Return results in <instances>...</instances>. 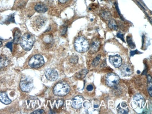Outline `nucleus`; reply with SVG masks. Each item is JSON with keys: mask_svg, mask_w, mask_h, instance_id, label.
I'll use <instances>...</instances> for the list:
<instances>
[{"mask_svg": "<svg viewBox=\"0 0 152 114\" xmlns=\"http://www.w3.org/2000/svg\"><path fill=\"white\" fill-rule=\"evenodd\" d=\"M70 91L69 84L65 81H60L56 84L53 89V93L57 96H65Z\"/></svg>", "mask_w": 152, "mask_h": 114, "instance_id": "1", "label": "nucleus"}, {"mask_svg": "<svg viewBox=\"0 0 152 114\" xmlns=\"http://www.w3.org/2000/svg\"><path fill=\"white\" fill-rule=\"evenodd\" d=\"M34 41L35 39L34 36L30 33H27L21 37L20 39V45L24 50H29L31 49Z\"/></svg>", "mask_w": 152, "mask_h": 114, "instance_id": "2", "label": "nucleus"}, {"mask_svg": "<svg viewBox=\"0 0 152 114\" xmlns=\"http://www.w3.org/2000/svg\"><path fill=\"white\" fill-rule=\"evenodd\" d=\"M74 48L78 52L84 53L88 49L89 43L86 38L78 37L75 40Z\"/></svg>", "mask_w": 152, "mask_h": 114, "instance_id": "3", "label": "nucleus"}, {"mask_svg": "<svg viewBox=\"0 0 152 114\" xmlns=\"http://www.w3.org/2000/svg\"><path fill=\"white\" fill-rule=\"evenodd\" d=\"M20 87L24 92H29L33 87V80L29 76H23L20 82Z\"/></svg>", "mask_w": 152, "mask_h": 114, "instance_id": "4", "label": "nucleus"}, {"mask_svg": "<svg viewBox=\"0 0 152 114\" xmlns=\"http://www.w3.org/2000/svg\"><path fill=\"white\" fill-rule=\"evenodd\" d=\"M44 59L41 55L37 54L33 56L28 61V65L30 67L37 68L41 67L44 64Z\"/></svg>", "mask_w": 152, "mask_h": 114, "instance_id": "5", "label": "nucleus"}, {"mask_svg": "<svg viewBox=\"0 0 152 114\" xmlns=\"http://www.w3.org/2000/svg\"><path fill=\"white\" fill-rule=\"evenodd\" d=\"M104 80L107 86L113 87L118 84L119 82V77L115 73L109 72L105 75Z\"/></svg>", "mask_w": 152, "mask_h": 114, "instance_id": "6", "label": "nucleus"}, {"mask_svg": "<svg viewBox=\"0 0 152 114\" xmlns=\"http://www.w3.org/2000/svg\"><path fill=\"white\" fill-rule=\"evenodd\" d=\"M45 75L46 78L50 81H55L56 80H57L58 77V74L57 71L54 69H52V68L47 69L45 71Z\"/></svg>", "mask_w": 152, "mask_h": 114, "instance_id": "7", "label": "nucleus"}, {"mask_svg": "<svg viewBox=\"0 0 152 114\" xmlns=\"http://www.w3.org/2000/svg\"><path fill=\"white\" fill-rule=\"evenodd\" d=\"M83 102V97L81 96H77L72 99L71 106L76 109H80Z\"/></svg>", "mask_w": 152, "mask_h": 114, "instance_id": "8", "label": "nucleus"}, {"mask_svg": "<svg viewBox=\"0 0 152 114\" xmlns=\"http://www.w3.org/2000/svg\"><path fill=\"white\" fill-rule=\"evenodd\" d=\"M110 63L116 68L120 67L122 65V59L120 56L116 55L115 56H110L109 58Z\"/></svg>", "mask_w": 152, "mask_h": 114, "instance_id": "9", "label": "nucleus"}, {"mask_svg": "<svg viewBox=\"0 0 152 114\" xmlns=\"http://www.w3.org/2000/svg\"><path fill=\"white\" fill-rule=\"evenodd\" d=\"M46 21V19L44 17L38 16L36 17V18H35V20L33 21V26L37 28H41L42 26L45 25Z\"/></svg>", "mask_w": 152, "mask_h": 114, "instance_id": "10", "label": "nucleus"}, {"mask_svg": "<svg viewBox=\"0 0 152 114\" xmlns=\"http://www.w3.org/2000/svg\"><path fill=\"white\" fill-rule=\"evenodd\" d=\"M121 71L122 75L125 76H128L132 74L133 68L129 64H125L121 67Z\"/></svg>", "mask_w": 152, "mask_h": 114, "instance_id": "11", "label": "nucleus"}, {"mask_svg": "<svg viewBox=\"0 0 152 114\" xmlns=\"http://www.w3.org/2000/svg\"><path fill=\"white\" fill-rule=\"evenodd\" d=\"M134 100L135 102H137V103L138 104V105L140 107H142L144 106L145 100H144V97L141 94H136L134 97Z\"/></svg>", "mask_w": 152, "mask_h": 114, "instance_id": "12", "label": "nucleus"}, {"mask_svg": "<svg viewBox=\"0 0 152 114\" xmlns=\"http://www.w3.org/2000/svg\"><path fill=\"white\" fill-rule=\"evenodd\" d=\"M34 9L36 11H37L38 12H40V13H43L48 11L47 6L45 4L41 3V2L37 4L34 7Z\"/></svg>", "mask_w": 152, "mask_h": 114, "instance_id": "13", "label": "nucleus"}, {"mask_svg": "<svg viewBox=\"0 0 152 114\" xmlns=\"http://www.w3.org/2000/svg\"><path fill=\"white\" fill-rule=\"evenodd\" d=\"M0 101L5 104H8L11 102V100L8 97L5 92H0Z\"/></svg>", "mask_w": 152, "mask_h": 114, "instance_id": "14", "label": "nucleus"}, {"mask_svg": "<svg viewBox=\"0 0 152 114\" xmlns=\"http://www.w3.org/2000/svg\"><path fill=\"white\" fill-rule=\"evenodd\" d=\"M99 46H100V42L96 40L94 41H93L91 43V47H90V51L91 53H96L99 49Z\"/></svg>", "mask_w": 152, "mask_h": 114, "instance_id": "15", "label": "nucleus"}, {"mask_svg": "<svg viewBox=\"0 0 152 114\" xmlns=\"http://www.w3.org/2000/svg\"><path fill=\"white\" fill-rule=\"evenodd\" d=\"M43 42L45 44L48 45H52L53 43V37L50 34H46L43 37Z\"/></svg>", "mask_w": 152, "mask_h": 114, "instance_id": "16", "label": "nucleus"}, {"mask_svg": "<svg viewBox=\"0 0 152 114\" xmlns=\"http://www.w3.org/2000/svg\"><path fill=\"white\" fill-rule=\"evenodd\" d=\"M8 64L9 59L5 55H1L0 56V69L6 66Z\"/></svg>", "mask_w": 152, "mask_h": 114, "instance_id": "17", "label": "nucleus"}, {"mask_svg": "<svg viewBox=\"0 0 152 114\" xmlns=\"http://www.w3.org/2000/svg\"><path fill=\"white\" fill-rule=\"evenodd\" d=\"M87 73V70L86 69H84L78 72L77 73H76L75 77L78 79H83V78H84V77L86 76Z\"/></svg>", "mask_w": 152, "mask_h": 114, "instance_id": "18", "label": "nucleus"}, {"mask_svg": "<svg viewBox=\"0 0 152 114\" xmlns=\"http://www.w3.org/2000/svg\"><path fill=\"white\" fill-rule=\"evenodd\" d=\"M100 15L105 20H110L111 19V15L108 11H102L100 12Z\"/></svg>", "mask_w": 152, "mask_h": 114, "instance_id": "19", "label": "nucleus"}, {"mask_svg": "<svg viewBox=\"0 0 152 114\" xmlns=\"http://www.w3.org/2000/svg\"><path fill=\"white\" fill-rule=\"evenodd\" d=\"M112 93L116 96H119L122 93V89L121 88L116 85L114 87H113V89H112Z\"/></svg>", "mask_w": 152, "mask_h": 114, "instance_id": "20", "label": "nucleus"}, {"mask_svg": "<svg viewBox=\"0 0 152 114\" xmlns=\"http://www.w3.org/2000/svg\"><path fill=\"white\" fill-rule=\"evenodd\" d=\"M109 27L111 29L115 30H118V26L117 24L116 23V21L114 20H112L110 19L109 22Z\"/></svg>", "mask_w": 152, "mask_h": 114, "instance_id": "21", "label": "nucleus"}, {"mask_svg": "<svg viewBox=\"0 0 152 114\" xmlns=\"http://www.w3.org/2000/svg\"><path fill=\"white\" fill-rule=\"evenodd\" d=\"M21 36V32L18 30H16L14 33V42L15 43H17L19 42V40L20 39Z\"/></svg>", "mask_w": 152, "mask_h": 114, "instance_id": "22", "label": "nucleus"}, {"mask_svg": "<svg viewBox=\"0 0 152 114\" xmlns=\"http://www.w3.org/2000/svg\"><path fill=\"white\" fill-rule=\"evenodd\" d=\"M100 55H98L96 56V58H95V59L92 62V65L93 66H96L97 65H99V62H100Z\"/></svg>", "mask_w": 152, "mask_h": 114, "instance_id": "23", "label": "nucleus"}, {"mask_svg": "<svg viewBox=\"0 0 152 114\" xmlns=\"http://www.w3.org/2000/svg\"><path fill=\"white\" fill-rule=\"evenodd\" d=\"M127 42H128V45L131 47V48H135V45L134 44V42H133L131 37L127 36Z\"/></svg>", "mask_w": 152, "mask_h": 114, "instance_id": "24", "label": "nucleus"}, {"mask_svg": "<svg viewBox=\"0 0 152 114\" xmlns=\"http://www.w3.org/2000/svg\"><path fill=\"white\" fill-rule=\"evenodd\" d=\"M117 111L119 113H128V109H125L124 108H120V107L118 106L117 107Z\"/></svg>", "mask_w": 152, "mask_h": 114, "instance_id": "25", "label": "nucleus"}, {"mask_svg": "<svg viewBox=\"0 0 152 114\" xmlns=\"http://www.w3.org/2000/svg\"><path fill=\"white\" fill-rule=\"evenodd\" d=\"M148 84L147 90L150 95L151 96H152V84H151V82H148Z\"/></svg>", "mask_w": 152, "mask_h": 114, "instance_id": "26", "label": "nucleus"}, {"mask_svg": "<svg viewBox=\"0 0 152 114\" xmlns=\"http://www.w3.org/2000/svg\"><path fill=\"white\" fill-rule=\"evenodd\" d=\"M78 61V58L77 56H72L70 59H69V62L71 64H76Z\"/></svg>", "mask_w": 152, "mask_h": 114, "instance_id": "27", "label": "nucleus"}, {"mask_svg": "<svg viewBox=\"0 0 152 114\" xmlns=\"http://www.w3.org/2000/svg\"><path fill=\"white\" fill-rule=\"evenodd\" d=\"M32 113H44V110H42V109H39V110L33 111Z\"/></svg>", "mask_w": 152, "mask_h": 114, "instance_id": "28", "label": "nucleus"}, {"mask_svg": "<svg viewBox=\"0 0 152 114\" xmlns=\"http://www.w3.org/2000/svg\"><path fill=\"white\" fill-rule=\"evenodd\" d=\"M84 106L86 108L89 107V106H90V103H89L88 102H87V101L85 102L84 103Z\"/></svg>", "mask_w": 152, "mask_h": 114, "instance_id": "29", "label": "nucleus"}, {"mask_svg": "<svg viewBox=\"0 0 152 114\" xmlns=\"http://www.w3.org/2000/svg\"><path fill=\"white\" fill-rule=\"evenodd\" d=\"M93 89V87L92 85H88L87 87V90L88 91H91Z\"/></svg>", "mask_w": 152, "mask_h": 114, "instance_id": "30", "label": "nucleus"}, {"mask_svg": "<svg viewBox=\"0 0 152 114\" xmlns=\"http://www.w3.org/2000/svg\"><path fill=\"white\" fill-rule=\"evenodd\" d=\"M117 37H119V38H121L123 41H124V36H123V34H121V33H118V34H117Z\"/></svg>", "mask_w": 152, "mask_h": 114, "instance_id": "31", "label": "nucleus"}, {"mask_svg": "<svg viewBox=\"0 0 152 114\" xmlns=\"http://www.w3.org/2000/svg\"><path fill=\"white\" fill-rule=\"evenodd\" d=\"M69 0H59V2L61 3V4H65L66 3V2H68Z\"/></svg>", "mask_w": 152, "mask_h": 114, "instance_id": "32", "label": "nucleus"}, {"mask_svg": "<svg viewBox=\"0 0 152 114\" xmlns=\"http://www.w3.org/2000/svg\"><path fill=\"white\" fill-rule=\"evenodd\" d=\"M151 76L150 75H147V81H148V82H151Z\"/></svg>", "mask_w": 152, "mask_h": 114, "instance_id": "33", "label": "nucleus"}, {"mask_svg": "<svg viewBox=\"0 0 152 114\" xmlns=\"http://www.w3.org/2000/svg\"><path fill=\"white\" fill-rule=\"evenodd\" d=\"M121 106H122V107H126L127 106V104H126L125 102H122V103H121Z\"/></svg>", "mask_w": 152, "mask_h": 114, "instance_id": "34", "label": "nucleus"}, {"mask_svg": "<svg viewBox=\"0 0 152 114\" xmlns=\"http://www.w3.org/2000/svg\"><path fill=\"white\" fill-rule=\"evenodd\" d=\"M138 52L137 50H135V51H132V52H131V56H132V55H134L135 53H136L135 52Z\"/></svg>", "mask_w": 152, "mask_h": 114, "instance_id": "35", "label": "nucleus"}, {"mask_svg": "<svg viewBox=\"0 0 152 114\" xmlns=\"http://www.w3.org/2000/svg\"><path fill=\"white\" fill-rule=\"evenodd\" d=\"M2 41H1V40H0V46H2Z\"/></svg>", "mask_w": 152, "mask_h": 114, "instance_id": "36", "label": "nucleus"}]
</instances>
